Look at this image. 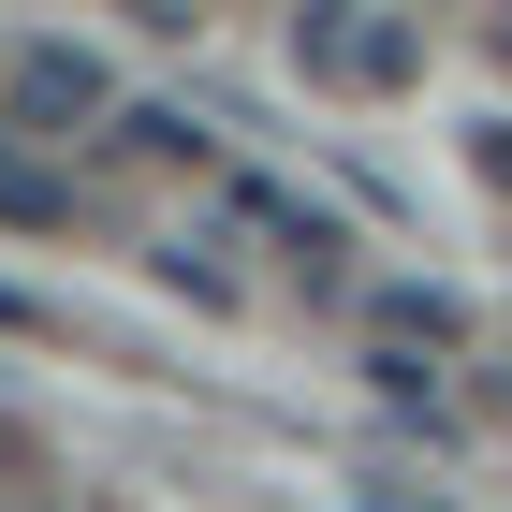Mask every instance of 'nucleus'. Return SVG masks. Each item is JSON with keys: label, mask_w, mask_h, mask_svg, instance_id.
I'll return each mask as SVG.
<instances>
[{"label": "nucleus", "mask_w": 512, "mask_h": 512, "mask_svg": "<svg viewBox=\"0 0 512 512\" xmlns=\"http://www.w3.org/2000/svg\"><path fill=\"white\" fill-rule=\"evenodd\" d=\"M293 44H308V74H337V88H410L425 74V30H410V15H366V0H322Z\"/></svg>", "instance_id": "obj_1"}, {"label": "nucleus", "mask_w": 512, "mask_h": 512, "mask_svg": "<svg viewBox=\"0 0 512 512\" xmlns=\"http://www.w3.org/2000/svg\"><path fill=\"white\" fill-rule=\"evenodd\" d=\"M15 118H30V132L103 118V59H88V44H30V59H15Z\"/></svg>", "instance_id": "obj_2"}, {"label": "nucleus", "mask_w": 512, "mask_h": 512, "mask_svg": "<svg viewBox=\"0 0 512 512\" xmlns=\"http://www.w3.org/2000/svg\"><path fill=\"white\" fill-rule=\"evenodd\" d=\"M381 337H395V352H410V337L454 352V293H410V278H395V293H381Z\"/></svg>", "instance_id": "obj_3"}]
</instances>
